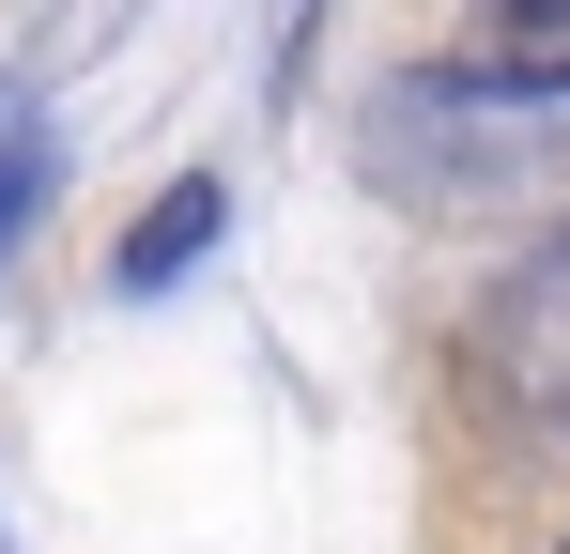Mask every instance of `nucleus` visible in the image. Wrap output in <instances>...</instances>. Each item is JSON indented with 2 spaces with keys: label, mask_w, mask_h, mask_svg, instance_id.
<instances>
[{
  "label": "nucleus",
  "mask_w": 570,
  "mask_h": 554,
  "mask_svg": "<svg viewBox=\"0 0 570 554\" xmlns=\"http://www.w3.org/2000/svg\"><path fill=\"white\" fill-rule=\"evenodd\" d=\"M371 155L401 200H493V185H556L570 170V62L540 47H463V62H416L371 108Z\"/></svg>",
  "instance_id": "f257e3e1"
},
{
  "label": "nucleus",
  "mask_w": 570,
  "mask_h": 554,
  "mask_svg": "<svg viewBox=\"0 0 570 554\" xmlns=\"http://www.w3.org/2000/svg\"><path fill=\"white\" fill-rule=\"evenodd\" d=\"M216 216H232V185L216 170H186V185H155V216L108 247V293L139 308V293H170V277H200V247H216Z\"/></svg>",
  "instance_id": "f03ea898"
},
{
  "label": "nucleus",
  "mask_w": 570,
  "mask_h": 554,
  "mask_svg": "<svg viewBox=\"0 0 570 554\" xmlns=\"http://www.w3.org/2000/svg\"><path fill=\"white\" fill-rule=\"evenodd\" d=\"M47 185H62V139H47V123H16V139H0V263L47 231Z\"/></svg>",
  "instance_id": "7ed1b4c3"
},
{
  "label": "nucleus",
  "mask_w": 570,
  "mask_h": 554,
  "mask_svg": "<svg viewBox=\"0 0 570 554\" xmlns=\"http://www.w3.org/2000/svg\"><path fill=\"white\" fill-rule=\"evenodd\" d=\"M509 47H540V62H570V0H509Z\"/></svg>",
  "instance_id": "20e7f679"
}]
</instances>
